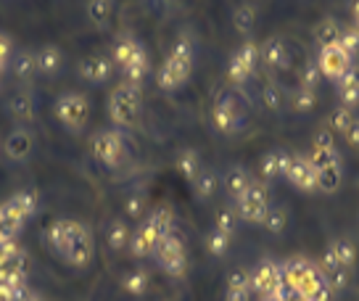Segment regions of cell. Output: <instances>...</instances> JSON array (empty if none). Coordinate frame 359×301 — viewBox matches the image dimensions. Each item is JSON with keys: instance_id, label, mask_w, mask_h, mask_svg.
I'll return each instance as SVG.
<instances>
[{"instance_id": "obj_46", "label": "cell", "mask_w": 359, "mask_h": 301, "mask_svg": "<svg viewBox=\"0 0 359 301\" xmlns=\"http://www.w3.org/2000/svg\"><path fill=\"white\" fill-rule=\"evenodd\" d=\"M320 69H317V64H306V67L302 69V88L304 90H317V82H320Z\"/></svg>"}, {"instance_id": "obj_47", "label": "cell", "mask_w": 359, "mask_h": 301, "mask_svg": "<svg viewBox=\"0 0 359 301\" xmlns=\"http://www.w3.org/2000/svg\"><path fill=\"white\" fill-rule=\"evenodd\" d=\"M16 201L22 203V209L29 214V217L37 212V193H34V190H22V193H16Z\"/></svg>"}, {"instance_id": "obj_40", "label": "cell", "mask_w": 359, "mask_h": 301, "mask_svg": "<svg viewBox=\"0 0 359 301\" xmlns=\"http://www.w3.org/2000/svg\"><path fill=\"white\" fill-rule=\"evenodd\" d=\"M285 225H288V212H285L283 206H269L267 220H264V227H267L269 233H275V235L283 233Z\"/></svg>"}, {"instance_id": "obj_26", "label": "cell", "mask_w": 359, "mask_h": 301, "mask_svg": "<svg viewBox=\"0 0 359 301\" xmlns=\"http://www.w3.org/2000/svg\"><path fill=\"white\" fill-rule=\"evenodd\" d=\"M130 235H133V230H130V225L124 222V220H111L109 227H106V246L111 251H122L130 243Z\"/></svg>"}, {"instance_id": "obj_30", "label": "cell", "mask_w": 359, "mask_h": 301, "mask_svg": "<svg viewBox=\"0 0 359 301\" xmlns=\"http://www.w3.org/2000/svg\"><path fill=\"white\" fill-rule=\"evenodd\" d=\"M140 45L143 43H137L133 34H122V37L111 45V61L114 64H119V67H124V64L137 53V48H140Z\"/></svg>"}, {"instance_id": "obj_3", "label": "cell", "mask_w": 359, "mask_h": 301, "mask_svg": "<svg viewBox=\"0 0 359 301\" xmlns=\"http://www.w3.org/2000/svg\"><path fill=\"white\" fill-rule=\"evenodd\" d=\"M158 267L167 272L169 278H182L185 267H188V257H185V243L180 238L177 230H172L169 235H164L154 248Z\"/></svg>"}, {"instance_id": "obj_20", "label": "cell", "mask_w": 359, "mask_h": 301, "mask_svg": "<svg viewBox=\"0 0 359 301\" xmlns=\"http://www.w3.org/2000/svg\"><path fill=\"white\" fill-rule=\"evenodd\" d=\"M148 69H151V61H148L146 48L140 45V48H137V53H135V56L122 67L124 82H127V85H133V88H140V82L148 77Z\"/></svg>"}, {"instance_id": "obj_5", "label": "cell", "mask_w": 359, "mask_h": 301, "mask_svg": "<svg viewBox=\"0 0 359 301\" xmlns=\"http://www.w3.org/2000/svg\"><path fill=\"white\" fill-rule=\"evenodd\" d=\"M236 209H238V217L248 225H264L267 220V212H269V196H267V185L264 182H259L254 180L251 182V188L236 201Z\"/></svg>"}, {"instance_id": "obj_15", "label": "cell", "mask_w": 359, "mask_h": 301, "mask_svg": "<svg viewBox=\"0 0 359 301\" xmlns=\"http://www.w3.org/2000/svg\"><path fill=\"white\" fill-rule=\"evenodd\" d=\"M74 227H77V220H56V222L48 225V230H45V241H48V246H50L61 259L67 257L72 235H74Z\"/></svg>"}, {"instance_id": "obj_13", "label": "cell", "mask_w": 359, "mask_h": 301, "mask_svg": "<svg viewBox=\"0 0 359 301\" xmlns=\"http://www.w3.org/2000/svg\"><path fill=\"white\" fill-rule=\"evenodd\" d=\"M161 241V235L156 233V227L148 222V220H143V222L137 225V230H135L133 235H130V251H133V257L143 259V257H154V248H156V243Z\"/></svg>"}, {"instance_id": "obj_21", "label": "cell", "mask_w": 359, "mask_h": 301, "mask_svg": "<svg viewBox=\"0 0 359 301\" xmlns=\"http://www.w3.org/2000/svg\"><path fill=\"white\" fill-rule=\"evenodd\" d=\"M338 98L346 109H354L359 103V64H351L348 72L336 82Z\"/></svg>"}, {"instance_id": "obj_32", "label": "cell", "mask_w": 359, "mask_h": 301, "mask_svg": "<svg viewBox=\"0 0 359 301\" xmlns=\"http://www.w3.org/2000/svg\"><path fill=\"white\" fill-rule=\"evenodd\" d=\"M114 0H88V19L95 27H106V24L111 22V13H114Z\"/></svg>"}, {"instance_id": "obj_53", "label": "cell", "mask_w": 359, "mask_h": 301, "mask_svg": "<svg viewBox=\"0 0 359 301\" xmlns=\"http://www.w3.org/2000/svg\"><path fill=\"white\" fill-rule=\"evenodd\" d=\"M314 145H323V148H327V145H336V143H333V135H330V130H320V133L314 135Z\"/></svg>"}, {"instance_id": "obj_4", "label": "cell", "mask_w": 359, "mask_h": 301, "mask_svg": "<svg viewBox=\"0 0 359 301\" xmlns=\"http://www.w3.org/2000/svg\"><path fill=\"white\" fill-rule=\"evenodd\" d=\"M56 119L69 133H79L85 130V124L90 119V100L82 95V93H64L61 98L56 100Z\"/></svg>"}, {"instance_id": "obj_2", "label": "cell", "mask_w": 359, "mask_h": 301, "mask_svg": "<svg viewBox=\"0 0 359 301\" xmlns=\"http://www.w3.org/2000/svg\"><path fill=\"white\" fill-rule=\"evenodd\" d=\"M109 116L116 127H124V130L140 122V88H133L127 82L114 88L109 95Z\"/></svg>"}, {"instance_id": "obj_42", "label": "cell", "mask_w": 359, "mask_h": 301, "mask_svg": "<svg viewBox=\"0 0 359 301\" xmlns=\"http://www.w3.org/2000/svg\"><path fill=\"white\" fill-rule=\"evenodd\" d=\"M206 248H209L212 257H224L227 248H230V235L219 233V230H212L209 238H206Z\"/></svg>"}, {"instance_id": "obj_23", "label": "cell", "mask_w": 359, "mask_h": 301, "mask_svg": "<svg viewBox=\"0 0 359 301\" xmlns=\"http://www.w3.org/2000/svg\"><path fill=\"white\" fill-rule=\"evenodd\" d=\"M8 114H11L13 122H19V124L32 122V119H34V98H32V93L22 90V93L11 95V100H8Z\"/></svg>"}, {"instance_id": "obj_48", "label": "cell", "mask_w": 359, "mask_h": 301, "mask_svg": "<svg viewBox=\"0 0 359 301\" xmlns=\"http://www.w3.org/2000/svg\"><path fill=\"white\" fill-rule=\"evenodd\" d=\"M224 301H251V288H233V286H227Z\"/></svg>"}, {"instance_id": "obj_56", "label": "cell", "mask_w": 359, "mask_h": 301, "mask_svg": "<svg viewBox=\"0 0 359 301\" xmlns=\"http://www.w3.org/2000/svg\"><path fill=\"white\" fill-rule=\"evenodd\" d=\"M3 72H6V64H0V79H3Z\"/></svg>"}, {"instance_id": "obj_10", "label": "cell", "mask_w": 359, "mask_h": 301, "mask_svg": "<svg viewBox=\"0 0 359 301\" xmlns=\"http://www.w3.org/2000/svg\"><path fill=\"white\" fill-rule=\"evenodd\" d=\"M95 257V241H93V230L88 225L77 222L74 227V235H72V243H69L67 251V262L72 267H88L90 262Z\"/></svg>"}, {"instance_id": "obj_18", "label": "cell", "mask_w": 359, "mask_h": 301, "mask_svg": "<svg viewBox=\"0 0 359 301\" xmlns=\"http://www.w3.org/2000/svg\"><path fill=\"white\" fill-rule=\"evenodd\" d=\"M6 156L13 159V161H24V159H29L34 148V135L27 130V127H16L8 138H6Z\"/></svg>"}, {"instance_id": "obj_49", "label": "cell", "mask_w": 359, "mask_h": 301, "mask_svg": "<svg viewBox=\"0 0 359 301\" xmlns=\"http://www.w3.org/2000/svg\"><path fill=\"white\" fill-rule=\"evenodd\" d=\"M19 248H22V246L16 243V241H3V243H0V265H3V262H8Z\"/></svg>"}, {"instance_id": "obj_34", "label": "cell", "mask_w": 359, "mask_h": 301, "mask_svg": "<svg viewBox=\"0 0 359 301\" xmlns=\"http://www.w3.org/2000/svg\"><path fill=\"white\" fill-rule=\"evenodd\" d=\"M330 248H333V254H336L338 267L351 269V265L357 262V246L351 243L348 238H338V241H333Z\"/></svg>"}, {"instance_id": "obj_6", "label": "cell", "mask_w": 359, "mask_h": 301, "mask_svg": "<svg viewBox=\"0 0 359 301\" xmlns=\"http://www.w3.org/2000/svg\"><path fill=\"white\" fill-rule=\"evenodd\" d=\"M93 156L101 161L103 167L116 169L127 159V145H124V135L119 130H101L93 138Z\"/></svg>"}, {"instance_id": "obj_38", "label": "cell", "mask_w": 359, "mask_h": 301, "mask_svg": "<svg viewBox=\"0 0 359 301\" xmlns=\"http://www.w3.org/2000/svg\"><path fill=\"white\" fill-rule=\"evenodd\" d=\"M291 106H293V112H296V114H309L314 106H317V90L299 88L296 93H293Z\"/></svg>"}, {"instance_id": "obj_41", "label": "cell", "mask_w": 359, "mask_h": 301, "mask_svg": "<svg viewBox=\"0 0 359 301\" xmlns=\"http://www.w3.org/2000/svg\"><path fill=\"white\" fill-rule=\"evenodd\" d=\"M236 222H238V214L233 212V209H219L217 212V220H214V230H219V233L230 235L233 238V233H236Z\"/></svg>"}, {"instance_id": "obj_29", "label": "cell", "mask_w": 359, "mask_h": 301, "mask_svg": "<svg viewBox=\"0 0 359 301\" xmlns=\"http://www.w3.org/2000/svg\"><path fill=\"white\" fill-rule=\"evenodd\" d=\"M201 156H198V151H193V148H185V151H180L177 156V172L182 178L193 182V180L198 178V172H201Z\"/></svg>"}, {"instance_id": "obj_16", "label": "cell", "mask_w": 359, "mask_h": 301, "mask_svg": "<svg viewBox=\"0 0 359 301\" xmlns=\"http://www.w3.org/2000/svg\"><path fill=\"white\" fill-rule=\"evenodd\" d=\"M114 74V61L106 56H90L85 58L82 64H79V77L90 82V85H103V82H109Z\"/></svg>"}, {"instance_id": "obj_36", "label": "cell", "mask_w": 359, "mask_h": 301, "mask_svg": "<svg viewBox=\"0 0 359 301\" xmlns=\"http://www.w3.org/2000/svg\"><path fill=\"white\" fill-rule=\"evenodd\" d=\"M254 24H257V8L251 6V3H243V6H238L236 13H233V27H236L241 34H246L254 29Z\"/></svg>"}, {"instance_id": "obj_1", "label": "cell", "mask_w": 359, "mask_h": 301, "mask_svg": "<svg viewBox=\"0 0 359 301\" xmlns=\"http://www.w3.org/2000/svg\"><path fill=\"white\" fill-rule=\"evenodd\" d=\"M193 61H196V45L188 34L177 37V43L172 45L169 56L158 69V88L161 90H177L182 88L188 77L193 74Z\"/></svg>"}, {"instance_id": "obj_57", "label": "cell", "mask_w": 359, "mask_h": 301, "mask_svg": "<svg viewBox=\"0 0 359 301\" xmlns=\"http://www.w3.org/2000/svg\"><path fill=\"white\" fill-rule=\"evenodd\" d=\"M254 3H257V0H254Z\"/></svg>"}, {"instance_id": "obj_43", "label": "cell", "mask_w": 359, "mask_h": 301, "mask_svg": "<svg viewBox=\"0 0 359 301\" xmlns=\"http://www.w3.org/2000/svg\"><path fill=\"white\" fill-rule=\"evenodd\" d=\"M351 122H354V114H351V109H346V106H338L336 112L330 114V127L341 135L346 133Z\"/></svg>"}, {"instance_id": "obj_37", "label": "cell", "mask_w": 359, "mask_h": 301, "mask_svg": "<svg viewBox=\"0 0 359 301\" xmlns=\"http://www.w3.org/2000/svg\"><path fill=\"white\" fill-rule=\"evenodd\" d=\"M309 161H312L314 169H323V167H327V164H336V161H341V156H338L336 145H327V148H323V145H312Z\"/></svg>"}, {"instance_id": "obj_25", "label": "cell", "mask_w": 359, "mask_h": 301, "mask_svg": "<svg viewBox=\"0 0 359 301\" xmlns=\"http://www.w3.org/2000/svg\"><path fill=\"white\" fill-rule=\"evenodd\" d=\"M341 180H344L341 161L317 169V190H323V193H336V190L341 188Z\"/></svg>"}, {"instance_id": "obj_33", "label": "cell", "mask_w": 359, "mask_h": 301, "mask_svg": "<svg viewBox=\"0 0 359 301\" xmlns=\"http://www.w3.org/2000/svg\"><path fill=\"white\" fill-rule=\"evenodd\" d=\"M148 222L154 225V227H156V233L164 238V235H169L172 230H175V212L161 203V206H156L154 212L148 214Z\"/></svg>"}, {"instance_id": "obj_24", "label": "cell", "mask_w": 359, "mask_h": 301, "mask_svg": "<svg viewBox=\"0 0 359 301\" xmlns=\"http://www.w3.org/2000/svg\"><path fill=\"white\" fill-rule=\"evenodd\" d=\"M309 259L304 257H291L288 262H283L280 269H283V283L288 286L291 290H299V286H302L304 275H306V269H309Z\"/></svg>"}, {"instance_id": "obj_22", "label": "cell", "mask_w": 359, "mask_h": 301, "mask_svg": "<svg viewBox=\"0 0 359 301\" xmlns=\"http://www.w3.org/2000/svg\"><path fill=\"white\" fill-rule=\"evenodd\" d=\"M251 175H248L246 167H241V164H236V167L227 169V175H224V190H227V196L233 201H238L243 193H246L248 188H251Z\"/></svg>"}, {"instance_id": "obj_27", "label": "cell", "mask_w": 359, "mask_h": 301, "mask_svg": "<svg viewBox=\"0 0 359 301\" xmlns=\"http://www.w3.org/2000/svg\"><path fill=\"white\" fill-rule=\"evenodd\" d=\"M341 27H344V24H338L336 19H330V16H325L323 22H317V27H314V40H317V45H320V48L338 45Z\"/></svg>"}, {"instance_id": "obj_51", "label": "cell", "mask_w": 359, "mask_h": 301, "mask_svg": "<svg viewBox=\"0 0 359 301\" xmlns=\"http://www.w3.org/2000/svg\"><path fill=\"white\" fill-rule=\"evenodd\" d=\"M13 53V45H11V37L8 34H0V64H6Z\"/></svg>"}, {"instance_id": "obj_54", "label": "cell", "mask_w": 359, "mask_h": 301, "mask_svg": "<svg viewBox=\"0 0 359 301\" xmlns=\"http://www.w3.org/2000/svg\"><path fill=\"white\" fill-rule=\"evenodd\" d=\"M16 301H43L40 299V296H37V293H34V290H24V293H19V296H16Z\"/></svg>"}, {"instance_id": "obj_35", "label": "cell", "mask_w": 359, "mask_h": 301, "mask_svg": "<svg viewBox=\"0 0 359 301\" xmlns=\"http://www.w3.org/2000/svg\"><path fill=\"white\" fill-rule=\"evenodd\" d=\"M217 182H219L217 172H212V169H201V172H198V178L193 180V190H196V196H198V199L206 201V199H212L214 196Z\"/></svg>"}, {"instance_id": "obj_9", "label": "cell", "mask_w": 359, "mask_h": 301, "mask_svg": "<svg viewBox=\"0 0 359 301\" xmlns=\"http://www.w3.org/2000/svg\"><path fill=\"white\" fill-rule=\"evenodd\" d=\"M314 64H317L323 77H327L330 82H338L348 72V67L354 64V58L348 56L341 45H327V48H320V56Z\"/></svg>"}, {"instance_id": "obj_7", "label": "cell", "mask_w": 359, "mask_h": 301, "mask_svg": "<svg viewBox=\"0 0 359 301\" xmlns=\"http://www.w3.org/2000/svg\"><path fill=\"white\" fill-rule=\"evenodd\" d=\"M241 119H243V114H241V109H238L236 98H233L230 93H219L217 100H214V106H212L214 130H217V133H222V135H233V133H238Z\"/></svg>"}, {"instance_id": "obj_19", "label": "cell", "mask_w": 359, "mask_h": 301, "mask_svg": "<svg viewBox=\"0 0 359 301\" xmlns=\"http://www.w3.org/2000/svg\"><path fill=\"white\" fill-rule=\"evenodd\" d=\"M34 58H37V74L43 77H56L58 69L64 67V53L58 45H43L34 51Z\"/></svg>"}, {"instance_id": "obj_45", "label": "cell", "mask_w": 359, "mask_h": 301, "mask_svg": "<svg viewBox=\"0 0 359 301\" xmlns=\"http://www.w3.org/2000/svg\"><path fill=\"white\" fill-rule=\"evenodd\" d=\"M262 98H264V103H267V109H272V112H278V109H283V90L278 88V85H272V82H269L267 88L262 90Z\"/></svg>"}, {"instance_id": "obj_39", "label": "cell", "mask_w": 359, "mask_h": 301, "mask_svg": "<svg viewBox=\"0 0 359 301\" xmlns=\"http://www.w3.org/2000/svg\"><path fill=\"white\" fill-rule=\"evenodd\" d=\"M338 45H341L351 58H357L359 56V29L357 27H341Z\"/></svg>"}, {"instance_id": "obj_52", "label": "cell", "mask_w": 359, "mask_h": 301, "mask_svg": "<svg viewBox=\"0 0 359 301\" xmlns=\"http://www.w3.org/2000/svg\"><path fill=\"white\" fill-rule=\"evenodd\" d=\"M24 290H27V286H24V288H13V286L0 283V301H16V296L24 293Z\"/></svg>"}, {"instance_id": "obj_8", "label": "cell", "mask_w": 359, "mask_h": 301, "mask_svg": "<svg viewBox=\"0 0 359 301\" xmlns=\"http://www.w3.org/2000/svg\"><path fill=\"white\" fill-rule=\"evenodd\" d=\"M257 64H259V45L243 43L236 53H233L230 64H227V77H230L233 85H243V82H248V79L254 77Z\"/></svg>"}, {"instance_id": "obj_28", "label": "cell", "mask_w": 359, "mask_h": 301, "mask_svg": "<svg viewBox=\"0 0 359 301\" xmlns=\"http://www.w3.org/2000/svg\"><path fill=\"white\" fill-rule=\"evenodd\" d=\"M13 72L22 82H32L37 77V58H34V51H19L13 56Z\"/></svg>"}, {"instance_id": "obj_11", "label": "cell", "mask_w": 359, "mask_h": 301, "mask_svg": "<svg viewBox=\"0 0 359 301\" xmlns=\"http://www.w3.org/2000/svg\"><path fill=\"white\" fill-rule=\"evenodd\" d=\"M285 180L302 193L317 190V169L312 167L309 156H304V154H293L291 156V167L285 172Z\"/></svg>"}, {"instance_id": "obj_12", "label": "cell", "mask_w": 359, "mask_h": 301, "mask_svg": "<svg viewBox=\"0 0 359 301\" xmlns=\"http://www.w3.org/2000/svg\"><path fill=\"white\" fill-rule=\"evenodd\" d=\"M251 293H259L262 299L264 296H269L272 290L278 288V286H283V269L278 262H269V259H264L262 265H259L254 272H251Z\"/></svg>"}, {"instance_id": "obj_31", "label": "cell", "mask_w": 359, "mask_h": 301, "mask_svg": "<svg viewBox=\"0 0 359 301\" xmlns=\"http://www.w3.org/2000/svg\"><path fill=\"white\" fill-rule=\"evenodd\" d=\"M148 283H151V275L143 267H137V269H130L122 278V288L130 296H143L148 290Z\"/></svg>"}, {"instance_id": "obj_44", "label": "cell", "mask_w": 359, "mask_h": 301, "mask_svg": "<svg viewBox=\"0 0 359 301\" xmlns=\"http://www.w3.org/2000/svg\"><path fill=\"white\" fill-rule=\"evenodd\" d=\"M124 214H127L130 220H140V217L146 214V199H143L140 193L130 196V199L124 201Z\"/></svg>"}, {"instance_id": "obj_55", "label": "cell", "mask_w": 359, "mask_h": 301, "mask_svg": "<svg viewBox=\"0 0 359 301\" xmlns=\"http://www.w3.org/2000/svg\"><path fill=\"white\" fill-rule=\"evenodd\" d=\"M351 19H354L351 27H357L359 29V0H351Z\"/></svg>"}, {"instance_id": "obj_17", "label": "cell", "mask_w": 359, "mask_h": 301, "mask_svg": "<svg viewBox=\"0 0 359 301\" xmlns=\"http://www.w3.org/2000/svg\"><path fill=\"white\" fill-rule=\"evenodd\" d=\"M259 61L272 72H280L288 67V51L280 37H267L264 43L259 45Z\"/></svg>"}, {"instance_id": "obj_14", "label": "cell", "mask_w": 359, "mask_h": 301, "mask_svg": "<svg viewBox=\"0 0 359 301\" xmlns=\"http://www.w3.org/2000/svg\"><path fill=\"white\" fill-rule=\"evenodd\" d=\"M291 156L288 151H269L262 156V164H259V182H275L278 178H285V172L291 167Z\"/></svg>"}, {"instance_id": "obj_50", "label": "cell", "mask_w": 359, "mask_h": 301, "mask_svg": "<svg viewBox=\"0 0 359 301\" xmlns=\"http://www.w3.org/2000/svg\"><path fill=\"white\" fill-rule=\"evenodd\" d=\"M344 138H346V143L351 145V148H359V119L354 116V122L348 124V130L344 133Z\"/></svg>"}]
</instances>
